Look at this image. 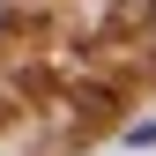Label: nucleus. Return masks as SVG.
I'll return each instance as SVG.
<instances>
[{
    "label": "nucleus",
    "instance_id": "nucleus-1",
    "mask_svg": "<svg viewBox=\"0 0 156 156\" xmlns=\"http://www.w3.org/2000/svg\"><path fill=\"white\" fill-rule=\"evenodd\" d=\"M0 30H8V15H0Z\"/></svg>",
    "mask_w": 156,
    "mask_h": 156
}]
</instances>
